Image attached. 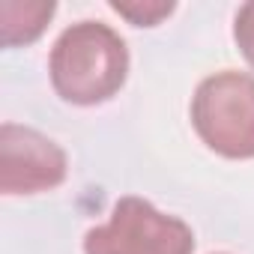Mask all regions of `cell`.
<instances>
[{
  "label": "cell",
  "mask_w": 254,
  "mask_h": 254,
  "mask_svg": "<svg viewBox=\"0 0 254 254\" xmlns=\"http://www.w3.org/2000/svg\"><path fill=\"white\" fill-rule=\"evenodd\" d=\"M69 174L66 153L42 132L18 123L0 126V191L39 194L57 189Z\"/></svg>",
  "instance_id": "277c9868"
},
{
  "label": "cell",
  "mask_w": 254,
  "mask_h": 254,
  "mask_svg": "<svg viewBox=\"0 0 254 254\" xmlns=\"http://www.w3.org/2000/svg\"><path fill=\"white\" fill-rule=\"evenodd\" d=\"M233 39L242 51V57L248 60V66H254V0L242 3L233 21Z\"/></svg>",
  "instance_id": "52a82bcc"
},
{
  "label": "cell",
  "mask_w": 254,
  "mask_h": 254,
  "mask_svg": "<svg viewBox=\"0 0 254 254\" xmlns=\"http://www.w3.org/2000/svg\"><path fill=\"white\" fill-rule=\"evenodd\" d=\"M191 227L144 197H120L111 218L84 236V254H191Z\"/></svg>",
  "instance_id": "3957f363"
},
{
  "label": "cell",
  "mask_w": 254,
  "mask_h": 254,
  "mask_svg": "<svg viewBox=\"0 0 254 254\" xmlns=\"http://www.w3.org/2000/svg\"><path fill=\"white\" fill-rule=\"evenodd\" d=\"M111 9L126 18L129 24L135 27H156L162 18H168L177 6L171 3V0H162V3H156V0H132V3H123V0H114Z\"/></svg>",
  "instance_id": "8992f818"
},
{
  "label": "cell",
  "mask_w": 254,
  "mask_h": 254,
  "mask_svg": "<svg viewBox=\"0 0 254 254\" xmlns=\"http://www.w3.org/2000/svg\"><path fill=\"white\" fill-rule=\"evenodd\" d=\"M54 0H3L0 3V42L6 48L36 42L54 18Z\"/></svg>",
  "instance_id": "5b68a950"
},
{
  "label": "cell",
  "mask_w": 254,
  "mask_h": 254,
  "mask_svg": "<svg viewBox=\"0 0 254 254\" xmlns=\"http://www.w3.org/2000/svg\"><path fill=\"white\" fill-rule=\"evenodd\" d=\"M51 87L63 102L102 105L120 93L129 75L126 39L102 21H78L60 33L48 60Z\"/></svg>",
  "instance_id": "6da1fadb"
},
{
  "label": "cell",
  "mask_w": 254,
  "mask_h": 254,
  "mask_svg": "<svg viewBox=\"0 0 254 254\" xmlns=\"http://www.w3.org/2000/svg\"><path fill=\"white\" fill-rule=\"evenodd\" d=\"M197 138L224 159H254V78L236 69L203 78L191 99Z\"/></svg>",
  "instance_id": "7a4b0ae2"
}]
</instances>
